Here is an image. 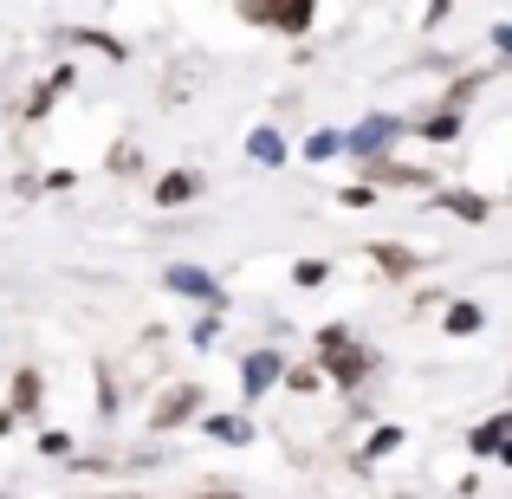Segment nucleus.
I'll return each mask as SVG.
<instances>
[{
	"mask_svg": "<svg viewBox=\"0 0 512 499\" xmlns=\"http://www.w3.org/2000/svg\"><path fill=\"white\" fill-rule=\"evenodd\" d=\"M260 163H286V143H279V130H253V143H247Z\"/></svg>",
	"mask_w": 512,
	"mask_h": 499,
	"instance_id": "1a4fd4ad",
	"label": "nucleus"
},
{
	"mask_svg": "<svg viewBox=\"0 0 512 499\" xmlns=\"http://www.w3.org/2000/svg\"><path fill=\"white\" fill-rule=\"evenodd\" d=\"M169 286L201 292V299H221V292H214V279H208V273H195V266H175V273H169Z\"/></svg>",
	"mask_w": 512,
	"mask_h": 499,
	"instance_id": "6e6552de",
	"label": "nucleus"
},
{
	"mask_svg": "<svg viewBox=\"0 0 512 499\" xmlns=\"http://www.w3.org/2000/svg\"><path fill=\"white\" fill-rule=\"evenodd\" d=\"M370 260L383 266V273H396V279H409L415 273V253H402V247H389V240H376L370 247Z\"/></svg>",
	"mask_w": 512,
	"mask_h": 499,
	"instance_id": "0eeeda50",
	"label": "nucleus"
},
{
	"mask_svg": "<svg viewBox=\"0 0 512 499\" xmlns=\"http://www.w3.org/2000/svg\"><path fill=\"white\" fill-rule=\"evenodd\" d=\"M396 448H402V428H376L363 454H370V461H383V454H396Z\"/></svg>",
	"mask_w": 512,
	"mask_h": 499,
	"instance_id": "ddd939ff",
	"label": "nucleus"
},
{
	"mask_svg": "<svg viewBox=\"0 0 512 499\" xmlns=\"http://www.w3.org/2000/svg\"><path fill=\"white\" fill-rule=\"evenodd\" d=\"M195 409H201V389H169V396H163V409L150 415V428H182Z\"/></svg>",
	"mask_w": 512,
	"mask_h": 499,
	"instance_id": "39448f33",
	"label": "nucleus"
},
{
	"mask_svg": "<svg viewBox=\"0 0 512 499\" xmlns=\"http://www.w3.org/2000/svg\"><path fill=\"white\" fill-rule=\"evenodd\" d=\"M13 409H20V415H26V409H39V376H33V370L13 376Z\"/></svg>",
	"mask_w": 512,
	"mask_h": 499,
	"instance_id": "9d476101",
	"label": "nucleus"
},
{
	"mask_svg": "<svg viewBox=\"0 0 512 499\" xmlns=\"http://www.w3.org/2000/svg\"><path fill=\"white\" fill-rule=\"evenodd\" d=\"M448 331H454V337L480 331V305H448Z\"/></svg>",
	"mask_w": 512,
	"mask_h": 499,
	"instance_id": "f8f14e48",
	"label": "nucleus"
},
{
	"mask_svg": "<svg viewBox=\"0 0 512 499\" xmlns=\"http://www.w3.org/2000/svg\"><path fill=\"white\" fill-rule=\"evenodd\" d=\"M201 195V175L195 169H169L163 182H156V208H182V201Z\"/></svg>",
	"mask_w": 512,
	"mask_h": 499,
	"instance_id": "20e7f679",
	"label": "nucleus"
},
{
	"mask_svg": "<svg viewBox=\"0 0 512 499\" xmlns=\"http://www.w3.org/2000/svg\"><path fill=\"white\" fill-rule=\"evenodd\" d=\"M441 208H448V214H467V221H487V201H480V195H441Z\"/></svg>",
	"mask_w": 512,
	"mask_h": 499,
	"instance_id": "9b49d317",
	"label": "nucleus"
},
{
	"mask_svg": "<svg viewBox=\"0 0 512 499\" xmlns=\"http://www.w3.org/2000/svg\"><path fill=\"white\" fill-rule=\"evenodd\" d=\"M273 7H279V0H240V13H247V20H273Z\"/></svg>",
	"mask_w": 512,
	"mask_h": 499,
	"instance_id": "f3484780",
	"label": "nucleus"
},
{
	"mask_svg": "<svg viewBox=\"0 0 512 499\" xmlns=\"http://www.w3.org/2000/svg\"><path fill=\"white\" fill-rule=\"evenodd\" d=\"M312 0H279L273 7V26H286V33H305V26H312Z\"/></svg>",
	"mask_w": 512,
	"mask_h": 499,
	"instance_id": "423d86ee",
	"label": "nucleus"
},
{
	"mask_svg": "<svg viewBox=\"0 0 512 499\" xmlns=\"http://www.w3.org/2000/svg\"><path fill=\"white\" fill-rule=\"evenodd\" d=\"M467 448L487 454V461H506V467H512V415H493V422H480Z\"/></svg>",
	"mask_w": 512,
	"mask_h": 499,
	"instance_id": "7ed1b4c3",
	"label": "nucleus"
},
{
	"mask_svg": "<svg viewBox=\"0 0 512 499\" xmlns=\"http://www.w3.org/2000/svg\"><path fill=\"white\" fill-rule=\"evenodd\" d=\"M0 435H7V415H0Z\"/></svg>",
	"mask_w": 512,
	"mask_h": 499,
	"instance_id": "6ab92c4d",
	"label": "nucleus"
},
{
	"mask_svg": "<svg viewBox=\"0 0 512 499\" xmlns=\"http://www.w3.org/2000/svg\"><path fill=\"white\" fill-rule=\"evenodd\" d=\"M344 150V137H331V130H325V137H312V143H305V156H312V163H318V156H338Z\"/></svg>",
	"mask_w": 512,
	"mask_h": 499,
	"instance_id": "2eb2a0df",
	"label": "nucleus"
},
{
	"mask_svg": "<svg viewBox=\"0 0 512 499\" xmlns=\"http://www.w3.org/2000/svg\"><path fill=\"white\" fill-rule=\"evenodd\" d=\"M208 435H221V441H247V422H227V415H214Z\"/></svg>",
	"mask_w": 512,
	"mask_h": 499,
	"instance_id": "4468645a",
	"label": "nucleus"
},
{
	"mask_svg": "<svg viewBox=\"0 0 512 499\" xmlns=\"http://www.w3.org/2000/svg\"><path fill=\"white\" fill-rule=\"evenodd\" d=\"M370 201H376V188H363V182L344 188V208H370Z\"/></svg>",
	"mask_w": 512,
	"mask_h": 499,
	"instance_id": "a211bd4d",
	"label": "nucleus"
},
{
	"mask_svg": "<svg viewBox=\"0 0 512 499\" xmlns=\"http://www.w3.org/2000/svg\"><path fill=\"white\" fill-rule=\"evenodd\" d=\"M286 383L299 389V396H312V389H318V370H286Z\"/></svg>",
	"mask_w": 512,
	"mask_h": 499,
	"instance_id": "dca6fc26",
	"label": "nucleus"
},
{
	"mask_svg": "<svg viewBox=\"0 0 512 499\" xmlns=\"http://www.w3.org/2000/svg\"><path fill=\"white\" fill-rule=\"evenodd\" d=\"M318 344H325V363H331V376H338L344 389H357V376L370 370V357H363V350H350V337L331 325V331H318Z\"/></svg>",
	"mask_w": 512,
	"mask_h": 499,
	"instance_id": "f257e3e1",
	"label": "nucleus"
},
{
	"mask_svg": "<svg viewBox=\"0 0 512 499\" xmlns=\"http://www.w3.org/2000/svg\"><path fill=\"white\" fill-rule=\"evenodd\" d=\"M286 376V363H279V350H253L247 363H240V389H247V402H260L266 389Z\"/></svg>",
	"mask_w": 512,
	"mask_h": 499,
	"instance_id": "f03ea898",
	"label": "nucleus"
}]
</instances>
